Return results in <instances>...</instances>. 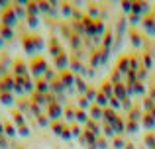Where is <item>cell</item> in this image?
I'll return each mask as SVG.
<instances>
[{
    "instance_id": "6da1fadb",
    "label": "cell",
    "mask_w": 155,
    "mask_h": 149,
    "mask_svg": "<svg viewBox=\"0 0 155 149\" xmlns=\"http://www.w3.org/2000/svg\"><path fill=\"white\" fill-rule=\"evenodd\" d=\"M51 118H59V106L57 104H51Z\"/></svg>"
},
{
    "instance_id": "8992f818",
    "label": "cell",
    "mask_w": 155,
    "mask_h": 149,
    "mask_svg": "<svg viewBox=\"0 0 155 149\" xmlns=\"http://www.w3.org/2000/svg\"><path fill=\"white\" fill-rule=\"evenodd\" d=\"M100 114H102L100 108H92V118H100Z\"/></svg>"
},
{
    "instance_id": "9a60e30c",
    "label": "cell",
    "mask_w": 155,
    "mask_h": 149,
    "mask_svg": "<svg viewBox=\"0 0 155 149\" xmlns=\"http://www.w3.org/2000/svg\"><path fill=\"white\" fill-rule=\"evenodd\" d=\"M126 149H134V147H132V143H128V147H126Z\"/></svg>"
},
{
    "instance_id": "9c48e42d",
    "label": "cell",
    "mask_w": 155,
    "mask_h": 149,
    "mask_svg": "<svg viewBox=\"0 0 155 149\" xmlns=\"http://www.w3.org/2000/svg\"><path fill=\"white\" fill-rule=\"evenodd\" d=\"M20 134H22V135H28L30 131H28V128H26V126H22V128H20Z\"/></svg>"
},
{
    "instance_id": "8fae6325",
    "label": "cell",
    "mask_w": 155,
    "mask_h": 149,
    "mask_svg": "<svg viewBox=\"0 0 155 149\" xmlns=\"http://www.w3.org/2000/svg\"><path fill=\"white\" fill-rule=\"evenodd\" d=\"M128 128H130L128 131H137V130H136V128H137V124H128Z\"/></svg>"
},
{
    "instance_id": "52a82bcc",
    "label": "cell",
    "mask_w": 155,
    "mask_h": 149,
    "mask_svg": "<svg viewBox=\"0 0 155 149\" xmlns=\"http://www.w3.org/2000/svg\"><path fill=\"white\" fill-rule=\"evenodd\" d=\"M153 118H149V116H145V126H147V128H153Z\"/></svg>"
},
{
    "instance_id": "7c38bea8",
    "label": "cell",
    "mask_w": 155,
    "mask_h": 149,
    "mask_svg": "<svg viewBox=\"0 0 155 149\" xmlns=\"http://www.w3.org/2000/svg\"><path fill=\"white\" fill-rule=\"evenodd\" d=\"M124 10H126V12L132 10V2H124Z\"/></svg>"
},
{
    "instance_id": "30bf717a",
    "label": "cell",
    "mask_w": 155,
    "mask_h": 149,
    "mask_svg": "<svg viewBox=\"0 0 155 149\" xmlns=\"http://www.w3.org/2000/svg\"><path fill=\"white\" fill-rule=\"evenodd\" d=\"M6 134L8 135H14V128H12V126H6Z\"/></svg>"
},
{
    "instance_id": "277c9868",
    "label": "cell",
    "mask_w": 155,
    "mask_h": 149,
    "mask_svg": "<svg viewBox=\"0 0 155 149\" xmlns=\"http://www.w3.org/2000/svg\"><path fill=\"white\" fill-rule=\"evenodd\" d=\"M57 63H59V69H65V67H67V57H63V55H61Z\"/></svg>"
},
{
    "instance_id": "ba28073f",
    "label": "cell",
    "mask_w": 155,
    "mask_h": 149,
    "mask_svg": "<svg viewBox=\"0 0 155 149\" xmlns=\"http://www.w3.org/2000/svg\"><path fill=\"white\" fill-rule=\"evenodd\" d=\"M14 120H16V122H20V124L24 122V118H22V116H20V114H18V112H16V114H14Z\"/></svg>"
},
{
    "instance_id": "4fadbf2b",
    "label": "cell",
    "mask_w": 155,
    "mask_h": 149,
    "mask_svg": "<svg viewBox=\"0 0 155 149\" xmlns=\"http://www.w3.org/2000/svg\"><path fill=\"white\" fill-rule=\"evenodd\" d=\"M122 145H124V143H122V141H120V139H116V141H114V147H116V149H120Z\"/></svg>"
},
{
    "instance_id": "3957f363",
    "label": "cell",
    "mask_w": 155,
    "mask_h": 149,
    "mask_svg": "<svg viewBox=\"0 0 155 149\" xmlns=\"http://www.w3.org/2000/svg\"><path fill=\"white\" fill-rule=\"evenodd\" d=\"M0 100H2L4 104H12V96L10 94H0Z\"/></svg>"
},
{
    "instance_id": "5b68a950",
    "label": "cell",
    "mask_w": 155,
    "mask_h": 149,
    "mask_svg": "<svg viewBox=\"0 0 155 149\" xmlns=\"http://www.w3.org/2000/svg\"><path fill=\"white\" fill-rule=\"evenodd\" d=\"M2 34H4V37H12V30H10V28H6V26L2 28Z\"/></svg>"
},
{
    "instance_id": "7a4b0ae2",
    "label": "cell",
    "mask_w": 155,
    "mask_h": 149,
    "mask_svg": "<svg viewBox=\"0 0 155 149\" xmlns=\"http://www.w3.org/2000/svg\"><path fill=\"white\" fill-rule=\"evenodd\" d=\"M77 120H79V122H87V112H83V110H79L77 112Z\"/></svg>"
},
{
    "instance_id": "5bb4252c",
    "label": "cell",
    "mask_w": 155,
    "mask_h": 149,
    "mask_svg": "<svg viewBox=\"0 0 155 149\" xmlns=\"http://www.w3.org/2000/svg\"><path fill=\"white\" fill-rule=\"evenodd\" d=\"M104 98H106L104 94H98V102H100V104H106V100H104Z\"/></svg>"
}]
</instances>
